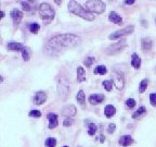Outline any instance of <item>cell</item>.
Listing matches in <instances>:
<instances>
[{
  "label": "cell",
  "instance_id": "5bb4252c",
  "mask_svg": "<svg viewBox=\"0 0 156 147\" xmlns=\"http://www.w3.org/2000/svg\"><path fill=\"white\" fill-rule=\"evenodd\" d=\"M47 118L49 120V129H54L57 128L59 122H57V115L55 113H48Z\"/></svg>",
  "mask_w": 156,
  "mask_h": 147
},
{
  "label": "cell",
  "instance_id": "cb8c5ba5",
  "mask_svg": "<svg viewBox=\"0 0 156 147\" xmlns=\"http://www.w3.org/2000/svg\"><path fill=\"white\" fill-rule=\"evenodd\" d=\"M147 111V109H145V107H143V106H142V107H140V108L138 109L137 111L134 112V115H132V118L134 119H137L138 117H140L141 115H143L144 112Z\"/></svg>",
  "mask_w": 156,
  "mask_h": 147
},
{
  "label": "cell",
  "instance_id": "d6a6232c",
  "mask_svg": "<svg viewBox=\"0 0 156 147\" xmlns=\"http://www.w3.org/2000/svg\"><path fill=\"white\" fill-rule=\"evenodd\" d=\"M150 102L153 107H156V93L150 94Z\"/></svg>",
  "mask_w": 156,
  "mask_h": 147
},
{
  "label": "cell",
  "instance_id": "7c38bea8",
  "mask_svg": "<svg viewBox=\"0 0 156 147\" xmlns=\"http://www.w3.org/2000/svg\"><path fill=\"white\" fill-rule=\"evenodd\" d=\"M104 98V95H102V94H93L89 97V102L91 105H98L100 102H102Z\"/></svg>",
  "mask_w": 156,
  "mask_h": 147
},
{
  "label": "cell",
  "instance_id": "ffe728a7",
  "mask_svg": "<svg viewBox=\"0 0 156 147\" xmlns=\"http://www.w3.org/2000/svg\"><path fill=\"white\" fill-rule=\"evenodd\" d=\"M76 99H77V101H78L80 105H81V107H83V108H85L86 96H85V93H83V90H80L79 92H78V94H77V96H76Z\"/></svg>",
  "mask_w": 156,
  "mask_h": 147
},
{
  "label": "cell",
  "instance_id": "44dd1931",
  "mask_svg": "<svg viewBox=\"0 0 156 147\" xmlns=\"http://www.w3.org/2000/svg\"><path fill=\"white\" fill-rule=\"evenodd\" d=\"M22 56L23 59L25 61H28L30 59V56H32V51H30V48L29 47H24L22 50Z\"/></svg>",
  "mask_w": 156,
  "mask_h": 147
},
{
  "label": "cell",
  "instance_id": "f35d334b",
  "mask_svg": "<svg viewBox=\"0 0 156 147\" xmlns=\"http://www.w3.org/2000/svg\"><path fill=\"white\" fill-rule=\"evenodd\" d=\"M64 147H68V146H64Z\"/></svg>",
  "mask_w": 156,
  "mask_h": 147
},
{
  "label": "cell",
  "instance_id": "1f68e13d",
  "mask_svg": "<svg viewBox=\"0 0 156 147\" xmlns=\"http://www.w3.org/2000/svg\"><path fill=\"white\" fill-rule=\"evenodd\" d=\"M29 117H35V118H40L41 117V112L39 110H32L29 112Z\"/></svg>",
  "mask_w": 156,
  "mask_h": 147
},
{
  "label": "cell",
  "instance_id": "f546056e",
  "mask_svg": "<svg viewBox=\"0 0 156 147\" xmlns=\"http://www.w3.org/2000/svg\"><path fill=\"white\" fill-rule=\"evenodd\" d=\"M29 3H30L29 1H21V6H22L24 11H30L32 7L29 6Z\"/></svg>",
  "mask_w": 156,
  "mask_h": 147
},
{
  "label": "cell",
  "instance_id": "484cf974",
  "mask_svg": "<svg viewBox=\"0 0 156 147\" xmlns=\"http://www.w3.org/2000/svg\"><path fill=\"white\" fill-rule=\"evenodd\" d=\"M45 145L47 147H55V146H57V140H55V138H53V137L48 138V140L45 142Z\"/></svg>",
  "mask_w": 156,
  "mask_h": 147
},
{
  "label": "cell",
  "instance_id": "7a4b0ae2",
  "mask_svg": "<svg viewBox=\"0 0 156 147\" xmlns=\"http://www.w3.org/2000/svg\"><path fill=\"white\" fill-rule=\"evenodd\" d=\"M68 11L74 13L75 15H78L83 19L87 20V21H93L96 15L90 13L89 11H87L86 9H83V7H81L78 2L76 1H70L68 3Z\"/></svg>",
  "mask_w": 156,
  "mask_h": 147
},
{
  "label": "cell",
  "instance_id": "4fadbf2b",
  "mask_svg": "<svg viewBox=\"0 0 156 147\" xmlns=\"http://www.w3.org/2000/svg\"><path fill=\"white\" fill-rule=\"evenodd\" d=\"M108 20H110L111 22L115 23V24H118V25L123 24V19H121V16L119 15L117 12H115V11H112V12L110 13Z\"/></svg>",
  "mask_w": 156,
  "mask_h": 147
},
{
  "label": "cell",
  "instance_id": "3957f363",
  "mask_svg": "<svg viewBox=\"0 0 156 147\" xmlns=\"http://www.w3.org/2000/svg\"><path fill=\"white\" fill-rule=\"evenodd\" d=\"M86 10L92 14H101L105 11V4L100 0H90L86 1Z\"/></svg>",
  "mask_w": 156,
  "mask_h": 147
},
{
  "label": "cell",
  "instance_id": "6da1fadb",
  "mask_svg": "<svg viewBox=\"0 0 156 147\" xmlns=\"http://www.w3.org/2000/svg\"><path fill=\"white\" fill-rule=\"evenodd\" d=\"M81 39L79 36L75 34H61L52 37L46 45V52L48 54H60L61 49L65 48H73L75 46L79 45Z\"/></svg>",
  "mask_w": 156,
  "mask_h": 147
},
{
  "label": "cell",
  "instance_id": "ba28073f",
  "mask_svg": "<svg viewBox=\"0 0 156 147\" xmlns=\"http://www.w3.org/2000/svg\"><path fill=\"white\" fill-rule=\"evenodd\" d=\"M46 100H47V94H46V92H42V90H40V92H37V93L35 94V97H34V101H35L36 105H42V104H45Z\"/></svg>",
  "mask_w": 156,
  "mask_h": 147
},
{
  "label": "cell",
  "instance_id": "8fae6325",
  "mask_svg": "<svg viewBox=\"0 0 156 147\" xmlns=\"http://www.w3.org/2000/svg\"><path fill=\"white\" fill-rule=\"evenodd\" d=\"M152 45H153L152 39L149 38V37H144V38L141 39V48H142L143 52L150 51L152 49Z\"/></svg>",
  "mask_w": 156,
  "mask_h": 147
},
{
  "label": "cell",
  "instance_id": "5b68a950",
  "mask_svg": "<svg viewBox=\"0 0 156 147\" xmlns=\"http://www.w3.org/2000/svg\"><path fill=\"white\" fill-rule=\"evenodd\" d=\"M126 46H127V40L126 39H120L119 42L114 43L113 45L108 46L107 48H106V50H105V52L107 54H110V56H113V54H116L118 52H120Z\"/></svg>",
  "mask_w": 156,
  "mask_h": 147
},
{
  "label": "cell",
  "instance_id": "d6986e66",
  "mask_svg": "<svg viewBox=\"0 0 156 147\" xmlns=\"http://www.w3.org/2000/svg\"><path fill=\"white\" fill-rule=\"evenodd\" d=\"M77 80L78 82H83L86 81V72H85V69L81 67L77 68Z\"/></svg>",
  "mask_w": 156,
  "mask_h": 147
},
{
  "label": "cell",
  "instance_id": "e0dca14e",
  "mask_svg": "<svg viewBox=\"0 0 156 147\" xmlns=\"http://www.w3.org/2000/svg\"><path fill=\"white\" fill-rule=\"evenodd\" d=\"M8 48L11 51H19V50H23V45L20 44V43H15V42H11L8 44Z\"/></svg>",
  "mask_w": 156,
  "mask_h": 147
},
{
  "label": "cell",
  "instance_id": "8992f818",
  "mask_svg": "<svg viewBox=\"0 0 156 147\" xmlns=\"http://www.w3.org/2000/svg\"><path fill=\"white\" fill-rule=\"evenodd\" d=\"M112 79H113V83L116 86V88L121 90L125 86V77L124 74L119 72V71H113L112 72Z\"/></svg>",
  "mask_w": 156,
  "mask_h": 147
},
{
  "label": "cell",
  "instance_id": "f1b7e54d",
  "mask_svg": "<svg viewBox=\"0 0 156 147\" xmlns=\"http://www.w3.org/2000/svg\"><path fill=\"white\" fill-rule=\"evenodd\" d=\"M103 86H104V88L107 92H110V90H112V87H113V82L112 81H103Z\"/></svg>",
  "mask_w": 156,
  "mask_h": 147
},
{
  "label": "cell",
  "instance_id": "30bf717a",
  "mask_svg": "<svg viewBox=\"0 0 156 147\" xmlns=\"http://www.w3.org/2000/svg\"><path fill=\"white\" fill-rule=\"evenodd\" d=\"M10 15L12 18L14 24H15V25H19L20 22H21V20H22V18H23V13L17 9H13L12 11H11V13H10Z\"/></svg>",
  "mask_w": 156,
  "mask_h": 147
},
{
  "label": "cell",
  "instance_id": "9a60e30c",
  "mask_svg": "<svg viewBox=\"0 0 156 147\" xmlns=\"http://www.w3.org/2000/svg\"><path fill=\"white\" fill-rule=\"evenodd\" d=\"M118 143H119L120 146L127 147V146H129L130 144L134 143V140H132V137H131L130 135H124V136H121V137L119 138Z\"/></svg>",
  "mask_w": 156,
  "mask_h": 147
},
{
  "label": "cell",
  "instance_id": "836d02e7",
  "mask_svg": "<svg viewBox=\"0 0 156 147\" xmlns=\"http://www.w3.org/2000/svg\"><path fill=\"white\" fill-rule=\"evenodd\" d=\"M73 119H70V118H67L66 120H64V122H63V124H64V126H68V125H72L73 124Z\"/></svg>",
  "mask_w": 156,
  "mask_h": 147
},
{
  "label": "cell",
  "instance_id": "4316f807",
  "mask_svg": "<svg viewBox=\"0 0 156 147\" xmlns=\"http://www.w3.org/2000/svg\"><path fill=\"white\" fill-rule=\"evenodd\" d=\"M88 134L89 135H94L96 134L97 130H98V126H97V124H94V123H90L89 126H88Z\"/></svg>",
  "mask_w": 156,
  "mask_h": 147
},
{
  "label": "cell",
  "instance_id": "8d00e7d4",
  "mask_svg": "<svg viewBox=\"0 0 156 147\" xmlns=\"http://www.w3.org/2000/svg\"><path fill=\"white\" fill-rule=\"evenodd\" d=\"M126 4H134V0H130V1H126Z\"/></svg>",
  "mask_w": 156,
  "mask_h": 147
},
{
  "label": "cell",
  "instance_id": "e575fe53",
  "mask_svg": "<svg viewBox=\"0 0 156 147\" xmlns=\"http://www.w3.org/2000/svg\"><path fill=\"white\" fill-rule=\"evenodd\" d=\"M115 129H116V125L114 124V123H110V125H108V133H113V132L115 131Z\"/></svg>",
  "mask_w": 156,
  "mask_h": 147
},
{
  "label": "cell",
  "instance_id": "9c48e42d",
  "mask_svg": "<svg viewBox=\"0 0 156 147\" xmlns=\"http://www.w3.org/2000/svg\"><path fill=\"white\" fill-rule=\"evenodd\" d=\"M76 111H77V109L75 106L67 105V106H65V107H63V109H62V115H66V117H73V115H76Z\"/></svg>",
  "mask_w": 156,
  "mask_h": 147
},
{
  "label": "cell",
  "instance_id": "7402d4cb",
  "mask_svg": "<svg viewBox=\"0 0 156 147\" xmlns=\"http://www.w3.org/2000/svg\"><path fill=\"white\" fill-rule=\"evenodd\" d=\"M147 85H149V80L144 79V80L141 81L140 85H139V92H140V93H144L145 90L147 88Z\"/></svg>",
  "mask_w": 156,
  "mask_h": 147
},
{
  "label": "cell",
  "instance_id": "603a6c76",
  "mask_svg": "<svg viewBox=\"0 0 156 147\" xmlns=\"http://www.w3.org/2000/svg\"><path fill=\"white\" fill-rule=\"evenodd\" d=\"M106 72H107V69H106L105 65H98V67L94 69V74H101V75H104Z\"/></svg>",
  "mask_w": 156,
  "mask_h": 147
},
{
  "label": "cell",
  "instance_id": "74e56055",
  "mask_svg": "<svg viewBox=\"0 0 156 147\" xmlns=\"http://www.w3.org/2000/svg\"><path fill=\"white\" fill-rule=\"evenodd\" d=\"M3 16H4V12H3V11H1V18H3Z\"/></svg>",
  "mask_w": 156,
  "mask_h": 147
},
{
  "label": "cell",
  "instance_id": "83f0119b",
  "mask_svg": "<svg viewBox=\"0 0 156 147\" xmlns=\"http://www.w3.org/2000/svg\"><path fill=\"white\" fill-rule=\"evenodd\" d=\"M96 61V58L93 57H88L85 59V61H83V63H85V65H86L87 68H90L91 65H92V63Z\"/></svg>",
  "mask_w": 156,
  "mask_h": 147
},
{
  "label": "cell",
  "instance_id": "d4e9b609",
  "mask_svg": "<svg viewBox=\"0 0 156 147\" xmlns=\"http://www.w3.org/2000/svg\"><path fill=\"white\" fill-rule=\"evenodd\" d=\"M39 29H40V26H39L38 23H30V24H29V31L32 33H34V34L38 33Z\"/></svg>",
  "mask_w": 156,
  "mask_h": 147
},
{
  "label": "cell",
  "instance_id": "277c9868",
  "mask_svg": "<svg viewBox=\"0 0 156 147\" xmlns=\"http://www.w3.org/2000/svg\"><path fill=\"white\" fill-rule=\"evenodd\" d=\"M38 12L40 18L42 20H45V21H51V20H53L54 14H55L53 8L49 3H41V4H39Z\"/></svg>",
  "mask_w": 156,
  "mask_h": 147
},
{
  "label": "cell",
  "instance_id": "52a82bcc",
  "mask_svg": "<svg viewBox=\"0 0 156 147\" xmlns=\"http://www.w3.org/2000/svg\"><path fill=\"white\" fill-rule=\"evenodd\" d=\"M134 25L126 26V27H124L123 29L116 31L115 33L111 34L108 38L111 39V40H116V39H118V38H121L123 36H126V35H129V34H131V33L134 32Z\"/></svg>",
  "mask_w": 156,
  "mask_h": 147
},
{
  "label": "cell",
  "instance_id": "ac0fdd59",
  "mask_svg": "<svg viewBox=\"0 0 156 147\" xmlns=\"http://www.w3.org/2000/svg\"><path fill=\"white\" fill-rule=\"evenodd\" d=\"M104 113H105V115H106L107 118H112V117H113V115L116 113V108H115L114 106L107 105L106 107H105V109H104Z\"/></svg>",
  "mask_w": 156,
  "mask_h": 147
},
{
  "label": "cell",
  "instance_id": "d590c367",
  "mask_svg": "<svg viewBox=\"0 0 156 147\" xmlns=\"http://www.w3.org/2000/svg\"><path fill=\"white\" fill-rule=\"evenodd\" d=\"M104 141H105V136L104 135H101V136H100V142H101V143H104Z\"/></svg>",
  "mask_w": 156,
  "mask_h": 147
},
{
  "label": "cell",
  "instance_id": "4dcf8cb0",
  "mask_svg": "<svg viewBox=\"0 0 156 147\" xmlns=\"http://www.w3.org/2000/svg\"><path fill=\"white\" fill-rule=\"evenodd\" d=\"M126 106H127L128 108H134V106H136V100L134 99H132V98H129V99H127L126 100Z\"/></svg>",
  "mask_w": 156,
  "mask_h": 147
},
{
  "label": "cell",
  "instance_id": "2e32d148",
  "mask_svg": "<svg viewBox=\"0 0 156 147\" xmlns=\"http://www.w3.org/2000/svg\"><path fill=\"white\" fill-rule=\"evenodd\" d=\"M131 65L134 68V69H140L141 67V59L140 57L138 56L137 54H134L132 57H131Z\"/></svg>",
  "mask_w": 156,
  "mask_h": 147
}]
</instances>
